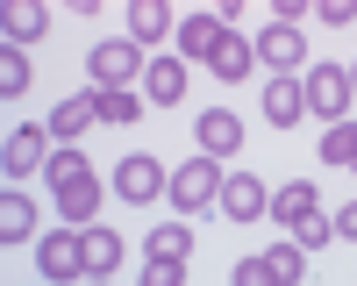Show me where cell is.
Listing matches in <instances>:
<instances>
[{
	"label": "cell",
	"instance_id": "f546056e",
	"mask_svg": "<svg viewBox=\"0 0 357 286\" xmlns=\"http://www.w3.org/2000/svg\"><path fill=\"white\" fill-rule=\"evenodd\" d=\"M329 222H336V236H343V243H357V200H350L343 215H329Z\"/></svg>",
	"mask_w": 357,
	"mask_h": 286
},
{
	"label": "cell",
	"instance_id": "d4e9b609",
	"mask_svg": "<svg viewBox=\"0 0 357 286\" xmlns=\"http://www.w3.org/2000/svg\"><path fill=\"white\" fill-rule=\"evenodd\" d=\"M29 79H36V72H29V57L8 43V50H0V93H8V100H22V93H29Z\"/></svg>",
	"mask_w": 357,
	"mask_h": 286
},
{
	"label": "cell",
	"instance_id": "4316f807",
	"mask_svg": "<svg viewBox=\"0 0 357 286\" xmlns=\"http://www.w3.org/2000/svg\"><path fill=\"white\" fill-rule=\"evenodd\" d=\"M229 286H279V279H272V265H264V257H236Z\"/></svg>",
	"mask_w": 357,
	"mask_h": 286
},
{
	"label": "cell",
	"instance_id": "3957f363",
	"mask_svg": "<svg viewBox=\"0 0 357 286\" xmlns=\"http://www.w3.org/2000/svg\"><path fill=\"white\" fill-rule=\"evenodd\" d=\"M86 72H93V93L100 86H136L151 72V57H143V43H129V36H107V43L86 50Z\"/></svg>",
	"mask_w": 357,
	"mask_h": 286
},
{
	"label": "cell",
	"instance_id": "ac0fdd59",
	"mask_svg": "<svg viewBox=\"0 0 357 286\" xmlns=\"http://www.w3.org/2000/svg\"><path fill=\"white\" fill-rule=\"evenodd\" d=\"M79 243H86V279H107L122 265V236L114 229H79Z\"/></svg>",
	"mask_w": 357,
	"mask_h": 286
},
{
	"label": "cell",
	"instance_id": "52a82bcc",
	"mask_svg": "<svg viewBox=\"0 0 357 286\" xmlns=\"http://www.w3.org/2000/svg\"><path fill=\"white\" fill-rule=\"evenodd\" d=\"M257 65H272V79H301V57H307V36L293 22H272V29H257Z\"/></svg>",
	"mask_w": 357,
	"mask_h": 286
},
{
	"label": "cell",
	"instance_id": "5b68a950",
	"mask_svg": "<svg viewBox=\"0 0 357 286\" xmlns=\"http://www.w3.org/2000/svg\"><path fill=\"white\" fill-rule=\"evenodd\" d=\"M301 93H307V114H321V122H350V107H357L350 72H343V65H307Z\"/></svg>",
	"mask_w": 357,
	"mask_h": 286
},
{
	"label": "cell",
	"instance_id": "30bf717a",
	"mask_svg": "<svg viewBox=\"0 0 357 286\" xmlns=\"http://www.w3.org/2000/svg\"><path fill=\"white\" fill-rule=\"evenodd\" d=\"M193 136H200V158H236L243 151V114L207 107V114H193Z\"/></svg>",
	"mask_w": 357,
	"mask_h": 286
},
{
	"label": "cell",
	"instance_id": "4fadbf2b",
	"mask_svg": "<svg viewBox=\"0 0 357 286\" xmlns=\"http://www.w3.org/2000/svg\"><path fill=\"white\" fill-rule=\"evenodd\" d=\"M143 100H158V107L186 100V57H151V72H143Z\"/></svg>",
	"mask_w": 357,
	"mask_h": 286
},
{
	"label": "cell",
	"instance_id": "603a6c76",
	"mask_svg": "<svg viewBox=\"0 0 357 286\" xmlns=\"http://www.w3.org/2000/svg\"><path fill=\"white\" fill-rule=\"evenodd\" d=\"M151 257H172V265H186V257H193V229H186V222L151 229Z\"/></svg>",
	"mask_w": 357,
	"mask_h": 286
},
{
	"label": "cell",
	"instance_id": "44dd1931",
	"mask_svg": "<svg viewBox=\"0 0 357 286\" xmlns=\"http://www.w3.org/2000/svg\"><path fill=\"white\" fill-rule=\"evenodd\" d=\"M43 29H50V15L36 8V0H8V43H15V50H22V43H36Z\"/></svg>",
	"mask_w": 357,
	"mask_h": 286
},
{
	"label": "cell",
	"instance_id": "cb8c5ba5",
	"mask_svg": "<svg viewBox=\"0 0 357 286\" xmlns=\"http://www.w3.org/2000/svg\"><path fill=\"white\" fill-rule=\"evenodd\" d=\"M321 165H357V122H329L321 129Z\"/></svg>",
	"mask_w": 357,
	"mask_h": 286
},
{
	"label": "cell",
	"instance_id": "5bb4252c",
	"mask_svg": "<svg viewBox=\"0 0 357 286\" xmlns=\"http://www.w3.org/2000/svg\"><path fill=\"white\" fill-rule=\"evenodd\" d=\"M301 114H307L301 79H272V86H264V122H272V129H301Z\"/></svg>",
	"mask_w": 357,
	"mask_h": 286
},
{
	"label": "cell",
	"instance_id": "9a60e30c",
	"mask_svg": "<svg viewBox=\"0 0 357 286\" xmlns=\"http://www.w3.org/2000/svg\"><path fill=\"white\" fill-rule=\"evenodd\" d=\"M222 36H229L222 15H186V22H178V57H215Z\"/></svg>",
	"mask_w": 357,
	"mask_h": 286
},
{
	"label": "cell",
	"instance_id": "7a4b0ae2",
	"mask_svg": "<svg viewBox=\"0 0 357 286\" xmlns=\"http://www.w3.org/2000/svg\"><path fill=\"white\" fill-rule=\"evenodd\" d=\"M222 179H229V172H222V158H186V165H178L172 172V186H165V200H172V208H178V222H193L200 208H215V200H222Z\"/></svg>",
	"mask_w": 357,
	"mask_h": 286
},
{
	"label": "cell",
	"instance_id": "4dcf8cb0",
	"mask_svg": "<svg viewBox=\"0 0 357 286\" xmlns=\"http://www.w3.org/2000/svg\"><path fill=\"white\" fill-rule=\"evenodd\" d=\"M350 93H357V65H350Z\"/></svg>",
	"mask_w": 357,
	"mask_h": 286
},
{
	"label": "cell",
	"instance_id": "8fae6325",
	"mask_svg": "<svg viewBox=\"0 0 357 286\" xmlns=\"http://www.w3.org/2000/svg\"><path fill=\"white\" fill-rule=\"evenodd\" d=\"M93 122H100V107H93V93H65V100L50 107V122H43V129H50V143H79V136L93 129Z\"/></svg>",
	"mask_w": 357,
	"mask_h": 286
},
{
	"label": "cell",
	"instance_id": "8992f818",
	"mask_svg": "<svg viewBox=\"0 0 357 286\" xmlns=\"http://www.w3.org/2000/svg\"><path fill=\"white\" fill-rule=\"evenodd\" d=\"M36 272H43V286L86 279V243H79V229H50V236L36 243Z\"/></svg>",
	"mask_w": 357,
	"mask_h": 286
},
{
	"label": "cell",
	"instance_id": "7402d4cb",
	"mask_svg": "<svg viewBox=\"0 0 357 286\" xmlns=\"http://www.w3.org/2000/svg\"><path fill=\"white\" fill-rule=\"evenodd\" d=\"M264 265H272V279H279V286H301V279H307V250L286 236V243H272V250H264Z\"/></svg>",
	"mask_w": 357,
	"mask_h": 286
},
{
	"label": "cell",
	"instance_id": "6da1fadb",
	"mask_svg": "<svg viewBox=\"0 0 357 286\" xmlns=\"http://www.w3.org/2000/svg\"><path fill=\"white\" fill-rule=\"evenodd\" d=\"M43 179H50V200H57V215H65V229H93V215H100V179H93V165H86L79 143H57L50 165H43Z\"/></svg>",
	"mask_w": 357,
	"mask_h": 286
},
{
	"label": "cell",
	"instance_id": "484cf974",
	"mask_svg": "<svg viewBox=\"0 0 357 286\" xmlns=\"http://www.w3.org/2000/svg\"><path fill=\"white\" fill-rule=\"evenodd\" d=\"M293 243H301V250H307V257H314V250H321V243H336V222H329V215H307V222H301V229H293Z\"/></svg>",
	"mask_w": 357,
	"mask_h": 286
},
{
	"label": "cell",
	"instance_id": "277c9868",
	"mask_svg": "<svg viewBox=\"0 0 357 286\" xmlns=\"http://www.w3.org/2000/svg\"><path fill=\"white\" fill-rule=\"evenodd\" d=\"M114 200H129V208H151V200H165V186H172V172L151 158V151H129L122 165H114Z\"/></svg>",
	"mask_w": 357,
	"mask_h": 286
},
{
	"label": "cell",
	"instance_id": "e0dca14e",
	"mask_svg": "<svg viewBox=\"0 0 357 286\" xmlns=\"http://www.w3.org/2000/svg\"><path fill=\"white\" fill-rule=\"evenodd\" d=\"M29 236H36V200L8 186V200H0V243H29Z\"/></svg>",
	"mask_w": 357,
	"mask_h": 286
},
{
	"label": "cell",
	"instance_id": "d6986e66",
	"mask_svg": "<svg viewBox=\"0 0 357 286\" xmlns=\"http://www.w3.org/2000/svg\"><path fill=\"white\" fill-rule=\"evenodd\" d=\"M158 36H172V8L165 0H136L129 8V43H158Z\"/></svg>",
	"mask_w": 357,
	"mask_h": 286
},
{
	"label": "cell",
	"instance_id": "9c48e42d",
	"mask_svg": "<svg viewBox=\"0 0 357 286\" xmlns=\"http://www.w3.org/2000/svg\"><path fill=\"white\" fill-rule=\"evenodd\" d=\"M50 151H57V143H50V129L22 122L8 143H0V172H8V179H22V172H43V165H50Z\"/></svg>",
	"mask_w": 357,
	"mask_h": 286
},
{
	"label": "cell",
	"instance_id": "ffe728a7",
	"mask_svg": "<svg viewBox=\"0 0 357 286\" xmlns=\"http://www.w3.org/2000/svg\"><path fill=\"white\" fill-rule=\"evenodd\" d=\"M93 107H100V122H143V93H136V86H100V93H93Z\"/></svg>",
	"mask_w": 357,
	"mask_h": 286
},
{
	"label": "cell",
	"instance_id": "f1b7e54d",
	"mask_svg": "<svg viewBox=\"0 0 357 286\" xmlns=\"http://www.w3.org/2000/svg\"><path fill=\"white\" fill-rule=\"evenodd\" d=\"M321 22H329V29H350V22H357V0H321Z\"/></svg>",
	"mask_w": 357,
	"mask_h": 286
},
{
	"label": "cell",
	"instance_id": "ba28073f",
	"mask_svg": "<svg viewBox=\"0 0 357 286\" xmlns=\"http://www.w3.org/2000/svg\"><path fill=\"white\" fill-rule=\"evenodd\" d=\"M215 208L236 222V229H250L257 215H272V186H264L257 179V172H229V179H222V200H215Z\"/></svg>",
	"mask_w": 357,
	"mask_h": 286
},
{
	"label": "cell",
	"instance_id": "2e32d148",
	"mask_svg": "<svg viewBox=\"0 0 357 286\" xmlns=\"http://www.w3.org/2000/svg\"><path fill=\"white\" fill-rule=\"evenodd\" d=\"M250 65H257V43H250V36H236V29L222 36V50L207 57V72H215L222 86H236V79H250Z\"/></svg>",
	"mask_w": 357,
	"mask_h": 286
},
{
	"label": "cell",
	"instance_id": "7c38bea8",
	"mask_svg": "<svg viewBox=\"0 0 357 286\" xmlns=\"http://www.w3.org/2000/svg\"><path fill=\"white\" fill-rule=\"evenodd\" d=\"M307 215H321V193H314V179H293V186H279V193H272V222L286 229V236H293V229H301Z\"/></svg>",
	"mask_w": 357,
	"mask_h": 286
},
{
	"label": "cell",
	"instance_id": "83f0119b",
	"mask_svg": "<svg viewBox=\"0 0 357 286\" xmlns=\"http://www.w3.org/2000/svg\"><path fill=\"white\" fill-rule=\"evenodd\" d=\"M136 286H186V265H172V257H151Z\"/></svg>",
	"mask_w": 357,
	"mask_h": 286
}]
</instances>
